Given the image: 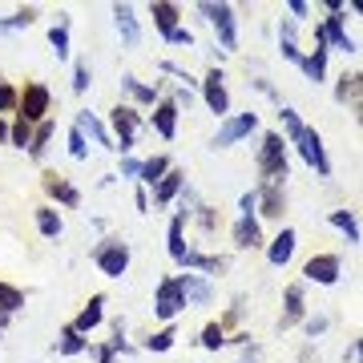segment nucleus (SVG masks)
Listing matches in <instances>:
<instances>
[{
	"instance_id": "f257e3e1",
	"label": "nucleus",
	"mask_w": 363,
	"mask_h": 363,
	"mask_svg": "<svg viewBox=\"0 0 363 363\" xmlns=\"http://www.w3.org/2000/svg\"><path fill=\"white\" fill-rule=\"evenodd\" d=\"M255 169H259V186H286V178H291V157H286V142L279 130H262Z\"/></svg>"
},
{
	"instance_id": "f03ea898",
	"label": "nucleus",
	"mask_w": 363,
	"mask_h": 363,
	"mask_svg": "<svg viewBox=\"0 0 363 363\" xmlns=\"http://www.w3.org/2000/svg\"><path fill=\"white\" fill-rule=\"evenodd\" d=\"M145 125V117L133 109V105L125 101H117L109 113H105V130H109V138H113V154L117 157H125L138 150V133H142Z\"/></svg>"
},
{
	"instance_id": "7ed1b4c3",
	"label": "nucleus",
	"mask_w": 363,
	"mask_h": 363,
	"mask_svg": "<svg viewBox=\"0 0 363 363\" xmlns=\"http://www.w3.org/2000/svg\"><path fill=\"white\" fill-rule=\"evenodd\" d=\"M198 13L214 28V40H218V52H238V9L226 4V0H202L198 4Z\"/></svg>"
},
{
	"instance_id": "20e7f679",
	"label": "nucleus",
	"mask_w": 363,
	"mask_h": 363,
	"mask_svg": "<svg viewBox=\"0 0 363 363\" xmlns=\"http://www.w3.org/2000/svg\"><path fill=\"white\" fill-rule=\"evenodd\" d=\"M323 13L327 16L319 21V28H323V37H327V49L343 52V57H359V40L347 33V4L343 0H327Z\"/></svg>"
},
{
	"instance_id": "39448f33",
	"label": "nucleus",
	"mask_w": 363,
	"mask_h": 363,
	"mask_svg": "<svg viewBox=\"0 0 363 363\" xmlns=\"http://www.w3.org/2000/svg\"><path fill=\"white\" fill-rule=\"evenodd\" d=\"M130 262H133V247L125 238H117V234H109V238H101V242L93 247V267H97L105 279H125V274H130Z\"/></svg>"
},
{
	"instance_id": "423d86ee",
	"label": "nucleus",
	"mask_w": 363,
	"mask_h": 363,
	"mask_svg": "<svg viewBox=\"0 0 363 363\" xmlns=\"http://www.w3.org/2000/svg\"><path fill=\"white\" fill-rule=\"evenodd\" d=\"M21 121H28V125H40L45 117H52V89L45 85V81H25L21 85V97H16V113Z\"/></svg>"
},
{
	"instance_id": "0eeeda50",
	"label": "nucleus",
	"mask_w": 363,
	"mask_h": 363,
	"mask_svg": "<svg viewBox=\"0 0 363 363\" xmlns=\"http://www.w3.org/2000/svg\"><path fill=\"white\" fill-rule=\"evenodd\" d=\"M40 190H45V202L57 206V210H77L81 198H85L77 182L65 178L61 169H45V174H40Z\"/></svg>"
},
{
	"instance_id": "6e6552de",
	"label": "nucleus",
	"mask_w": 363,
	"mask_h": 363,
	"mask_svg": "<svg viewBox=\"0 0 363 363\" xmlns=\"http://www.w3.org/2000/svg\"><path fill=\"white\" fill-rule=\"evenodd\" d=\"M259 130V113L255 109H247V113H230L218 121V130H214V138H210V150H230V145L247 142L250 133Z\"/></svg>"
},
{
	"instance_id": "1a4fd4ad",
	"label": "nucleus",
	"mask_w": 363,
	"mask_h": 363,
	"mask_svg": "<svg viewBox=\"0 0 363 363\" xmlns=\"http://www.w3.org/2000/svg\"><path fill=\"white\" fill-rule=\"evenodd\" d=\"M182 311H190V307H186V295L178 286V274H162L154 286V319L157 323H174Z\"/></svg>"
},
{
	"instance_id": "9d476101",
	"label": "nucleus",
	"mask_w": 363,
	"mask_h": 363,
	"mask_svg": "<svg viewBox=\"0 0 363 363\" xmlns=\"http://www.w3.org/2000/svg\"><path fill=\"white\" fill-rule=\"evenodd\" d=\"M198 97H202V105H206L218 121L222 117H230V89H226V73H222L218 65H210L206 73H202V81H198Z\"/></svg>"
},
{
	"instance_id": "9b49d317",
	"label": "nucleus",
	"mask_w": 363,
	"mask_h": 363,
	"mask_svg": "<svg viewBox=\"0 0 363 363\" xmlns=\"http://www.w3.org/2000/svg\"><path fill=\"white\" fill-rule=\"evenodd\" d=\"M343 279V259L331 250H315L311 259L303 262V279L298 283H315V286H335Z\"/></svg>"
},
{
	"instance_id": "f8f14e48",
	"label": "nucleus",
	"mask_w": 363,
	"mask_h": 363,
	"mask_svg": "<svg viewBox=\"0 0 363 363\" xmlns=\"http://www.w3.org/2000/svg\"><path fill=\"white\" fill-rule=\"evenodd\" d=\"M291 145H295V154L303 157V162H307L319 178H331V157H327V145H323V133H319V130H311V125H307V130L298 133Z\"/></svg>"
},
{
	"instance_id": "ddd939ff",
	"label": "nucleus",
	"mask_w": 363,
	"mask_h": 363,
	"mask_svg": "<svg viewBox=\"0 0 363 363\" xmlns=\"http://www.w3.org/2000/svg\"><path fill=\"white\" fill-rule=\"evenodd\" d=\"M162 93H166V81H154V85H150V81H142L138 73H121V97H125V105H133L138 113H142V109H154Z\"/></svg>"
},
{
	"instance_id": "4468645a",
	"label": "nucleus",
	"mask_w": 363,
	"mask_h": 363,
	"mask_svg": "<svg viewBox=\"0 0 363 363\" xmlns=\"http://www.w3.org/2000/svg\"><path fill=\"white\" fill-rule=\"evenodd\" d=\"M307 283H286L283 286V315H279V331H291V327H298L303 319H307Z\"/></svg>"
},
{
	"instance_id": "2eb2a0df",
	"label": "nucleus",
	"mask_w": 363,
	"mask_h": 363,
	"mask_svg": "<svg viewBox=\"0 0 363 363\" xmlns=\"http://www.w3.org/2000/svg\"><path fill=\"white\" fill-rule=\"evenodd\" d=\"M255 194H259V206H255V218L259 222H279L286 218V186H259L255 182Z\"/></svg>"
},
{
	"instance_id": "dca6fc26",
	"label": "nucleus",
	"mask_w": 363,
	"mask_h": 363,
	"mask_svg": "<svg viewBox=\"0 0 363 363\" xmlns=\"http://www.w3.org/2000/svg\"><path fill=\"white\" fill-rule=\"evenodd\" d=\"M145 121H150V130H154L157 138H162V142H174V138H178L182 109H178L174 101H169L166 93H162V97H157V105L150 109V117H145Z\"/></svg>"
},
{
	"instance_id": "f3484780",
	"label": "nucleus",
	"mask_w": 363,
	"mask_h": 363,
	"mask_svg": "<svg viewBox=\"0 0 363 363\" xmlns=\"http://www.w3.org/2000/svg\"><path fill=\"white\" fill-rule=\"evenodd\" d=\"M295 247H298V230L283 222V226H279V234H274V238H267L262 255H267V262H271L274 271H283L286 262L295 259Z\"/></svg>"
},
{
	"instance_id": "a211bd4d",
	"label": "nucleus",
	"mask_w": 363,
	"mask_h": 363,
	"mask_svg": "<svg viewBox=\"0 0 363 363\" xmlns=\"http://www.w3.org/2000/svg\"><path fill=\"white\" fill-rule=\"evenodd\" d=\"M186 182H190V174H186V169L169 166V174L157 182L154 190H150V210H169V206H174V198L186 190Z\"/></svg>"
},
{
	"instance_id": "6ab92c4d",
	"label": "nucleus",
	"mask_w": 363,
	"mask_h": 363,
	"mask_svg": "<svg viewBox=\"0 0 363 363\" xmlns=\"http://www.w3.org/2000/svg\"><path fill=\"white\" fill-rule=\"evenodd\" d=\"M109 16H113V28H117V37H121V45L138 49L142 45V16H138V9L133 4H113Z\"/></svg>"
},
{
	"instance_id": "aec40b11",
	"label": "nucleus",
	"mask_w": 363,
	"mask_h": 363,
	"mask_svg": "<svg viewBox=\"0 0 363 363\" xmlns=\"http://www.w3.org/2000/svg\"><path fill=\"white\" fill-rule=\"evenodd\" d=\"M105 307H109V298H105L101 291H97V295H89V298H85V307H81V311L73 315V319H69V327H73L77 335H85V339H89L93 331H97V327L105 323Z\"/></svg>"
},
{
	"instance_id": "412c9836",
	"label": "nucleus",
	"mask_w": 363,
	"mask_h": 363,
	"mask_svg": "<svg viewBox=\"0 0 363 363\" xmlns=\"http://www.w3.org/2000/svg\"><path fill=\"white\" fill-rule=\"evenodd\" d=\"M335 105H347L351 113L363 109V73L359 69H343L335 77Z\"/></svg>"
},
{
	"instance_id": "4be33fe9",
	"label": "nucleus",
	"mask_w": 363,
	"mask_h": 363,
	"mask_svg": "<svg viewBox=\"0 0 363 363\" xmlns=\"http://www.w3.org/2000/svg\"><path fill=\"white\" fill-rule=\"evenodd\" d=\"M230 242H234V250H262L267 247L262 222L259 218H234L230 222Z\"/></svg>"
},
{
	"instance_id": "5701e85b",
	"label": "nucleus",
	"mask_w": 363,
	"mask_h": 363,
	"mask_svg": "<svg viewBox=\"0 0 363 363\" xmlns=\"http://www.w3.org/2000/svg\"><path fill=\"white\" fill-rule=\"evenodd\" d=\"M178 286L186 295V307H210V298H214V283L194 271H178Z\"/></svg>"
},
{
	"instance_id": "b1692460",
	"label": "nucleus",
	"mask_w": 363,
	"mask_h": 363,
	"mask_svg": "<svg viewBox=\"0 0 363 363\" xmlns=\"http://www.w3.org/2000/svg\"><path fill=\"white\" fill-rule=\"evenodd\" d=\"M73 125L85 133V142L101 145V150L113 154V138H109V130H105V117H97L93 109H77V113H73Z\"/></svg>"
},
{
	"instance_id": "393cba45",
	"label": "nucleus",
	"mask_w": 363,
	"mask_h": 363,
	"mask_svg": "<svg viewBox=\"0 0 363 363\" xmlns=\"http://www.w3.org/2000/svg\"><path fill=\"white\" fill-rule=\"evenodd\" d=\"M33 222H37V234H40V238H49V242H57V238L65 234V218H61V210L49 206V202H37V206H33Z\"/></svg>"
},
{
	"instance_id": "a878e982",
	"label": "nucleus",
	"mask_w": 363,
	"mask_h": 363,
	"mask_svg": "<svg viewBox=\"0 0 363 363\" xmlns=\"http://www.w3.org/2000/svg\"><path fill=\"white\" fill-rule=\"evenodd\" d=\"M327 226H335L339 234H343V242L347 247H359L363 242V230H359V214L347 206H339V210H327Z\"/></svg>"
},
{
	"instance_id": "bb28decb",
	"label": "nucleus",
	"mask_w": 363,
	"mask_h": 363,
	"mask_svg": "<svg viewBox=\"0 0 363 363\" xmlns=\"http://www.w3.org/2000/svg\"><path fill=\"white\" fill-rule=\"evenodd\" d=\"M145 13L154 16L157 37H166V33H174V28L182 25V4H174V0H150Z\"/></svg>"
},
{
	"instance_id": "cd10ccee",
	"label": "nucleus",
	"mask_w": 363,
	"mask_h": 363,
	"mask_svg": "<svg viewBox=\"0 0 363 363\" xmlns=\"http://www.w3.org/2000/svg\"><path fill=\"white\" fill-rule=\"evenodd\" d=\"M327 57H331L327 49H303L298 73H303V77L311 81V85H327V77H331V73H327Z\"/></svg>"
},
{
	"instance_id": "c85d7f7f",
	"label": "nucleus",
	"mask_w": 363,
	"mask_h": 363,
	"mask_svg": "<svg viewBox=\"0 0 363 363\" xmlns=\"http://www.w3.org/2000/svg\"><path fill=\"white\" fill-rule=\"evenodd\" d=\"M279 57H283V61H291V65H298V61H303L298 25H295V21H286V16H279Z\"/></svg>"
},
{
	"instance_id": "c756f323",
	"label": "nucleus",
	"mask_w": 363,
	"mask_h": 363,
	"mask_svg": "<svg viewBox=\"0 0 363 363\" xmlns=\"http://www.w3.org/2000/svg\"><path fill=\"white\" fill-rule=\"evenodd\" d=\"M40 21V9L37 4H21L16 13L0 16V37H16V33H25V28H33Z\"/></svg>"
},
{
	"instance_id": "7c9ffc66",
	"label": "nucleus",
	"mask_w": 363,
	"mask_h": 363,
	"mask_svg": "<svg viewBox=\"0 0 363 363\" xmlns=\"http://www.w3.org/2000/svg\"><path fill=\"white\" fill-rule=\"evenodd\" d=\"M169 166H174V162H169V154L142 157V174H138V182H133V186H142V190H154L157 182L169 174Z\"/></svg>"
},
{
	"instance_id": "2f4dec72",
	"label": "nucleus",
	"mask_w": 363,
	"mask_h": 363,
	"mask_svg": "<svg viewBox=\"0 0 363 363\" xmlns=\"http://www.w3.org/2000/svg\"><path fill=\"white\" fill-rule=\"evenodd\" d=\"M52 138H57V117H45L40 125H33V142H28L25 154L33 157V162H45V154H49Z\"/></svg>"
},
{
	"instance_id": "473e14b6",
	"label": "nucleus",
	"mask_w": 363,
	"mask_h": 363,
	"mask_svg": "<svg viewBox=\"0 0 363 363\" xmlns=\"http://www.w3.org/2000/svg\"><path fill=\"white\" fill-rule=\"evenodd\" d=\"M186 230H190V218H182V214H174L166 226V250H169V259H174V267L182 262V255H186Z\"/></svg>"
},
{
	"instance_id": "72a5a7b5",
	"label": "nucleus",
	"mask_w": 363,
	"mask_h": 363,
	"mask_svg": "<svg viewBox=\"0 0 363 363\" xmlns=\"http://www.w3.org/2000/svg\"><path fill=\"white\" fill-rule=\"evenodd\" d=\"M52 351H57V355H65V359H77V355H89V339L77 335V331L65 323L61 331H57V343H52Z\"/></svg>"
},
{
	"instance_id": "f704fd0d",
	"label": "nucleus",
	"mask_w": 363,
	"mask_h": 363,
	"mask_svg": "<svg viewBox=\"0 0 363 363\" xmlns=\"http://www.w3.org/2000/svg\"><path fill=\"white\" fill-rule=\"evenodd\" d=\"M178 347V327L174 323H162L157 331H150V335L142 339V351H150V355H166V351Z\"/></svg>"
},
{
	"instance_id": "c9c22d12",
	"label": "nucleus",
	"mask_w": 363,
	"mask_h": 363,
	"mask_svg": "<svg viewBox=\"0 0 363 363\" xmlns=\"http://www.w3.org/2000/svg\"><path fill=\"white\" fill-rule=\"evenodd\" d=\"M25 303H28V291L25 286H16V283H9V279H0V315H21L25 311Z\"/></svg>"
},
{
	"instance_id": "e433bc0d",
	"label": "nucleus",
	"mask_w": 363,
	"mask_h": 363,
	"mask_svg": "<svg viewBox=\"0 0 363 363\" xmlns=\"http://www.w3.org/2000/svg\"><path fill=\"white\" fill-rule=\"evenodd\" d=\"M190 226H198V234H202V238H214V234L222 230L218 206H210V202H198V210L190 214Z\"/></svg>"
},
{
	"instance_id": "4c0bfd02",
	"label": "nucleus",
	"mask_w": 363,
	"mask_h": 363,
	"mask_svg": "<svg viewBox=\"0 0 363 363\" xmlns=\"http://www.w3.org/2000/svg\"><path fill=\"white\" fill-rule=\"evenodd\" d=\"M303 130H307V121H303V113L295 105H279V133H283V142L291 145Z\"/></svg>"
},
{
	"instance_id": "58836bf2",
	"label": "nucleus",
	"mask_w": 363,
	"mask_h": 363,
	"mask_svg": "<svg viewBox=\"0 0 363 363\" xmlns=\"http://www.w3.org/2000/svg\"><path fill=\"white\" fill-rule=\"evenodd\" d=\"M242 315H247V295H234L230 307H226V311H222L214 323H218L226 335H234V331H242V327H238V323H242Z\"/></svg>"
},
{
	"instance_id": "ea45409f",
	"label": "nucleus",
	"mask_w": 363,
	"mask_h": 363,
	"mask_svg": "<svg viewBox=\"0 0 363 363\" xmlns=\"http://www.w3.org/2000/svg\"><path fill=\"white\" fill-rule=\"evenodd\" d=\"M49 49L57 61H69V52H73V25H52L49 28Z\"/></svg>"
},
{
	"instance_id": "a19ab883",
	"label": "nucleus",
	"mask_w": 363,
	"mask_h": 363,
	"mask_svg": "<svg viewBox=\"0 0 363 363\" xmlns=\"http://www.w3.org/2000/svg\"><path fill=\"white\" fill-rule=\"evenodd\" d=\"M198 347L202 351H210V355H214V351H222L226 347V331H222L218 323H214V319H210V323H202V331H198V339H194Z\"/></svg>"
},
{
	"instance_id": "79ce46f5",
	"label": "nucleus",
	"mask_w": 363,
	"mask_h": 363,
	"mask_svg": "<svg viewBox=\"0 0 363 363\" xmlns=\"http://www.w3.org/2000/svg\"><path fill=\"white\" fill-rule=\"evenodd\" d=\"M157 73H162V77H174L178 85H186V89L198 93V77L186 65H178V61H166V57H162V61H157Z\"/></svg>"
},
{
	"instance_id": "37998d69",
	"label": "nucleus",
	"mask_w": 363,
	"mask_h": 363,
	"mask_svg": "<svg viewBox=\"0 0 363 363\" xmlns=\"http://www.w3.org/2000/svg\"><path fill=\"white\" fill-rule=\"evenodd\" d=\"M298 327H303V335H307V343H315V339H323L327 331H331V315H327V311H315V315L307 311V319H303Z\"/></svg>"
},
{
	"instance_id": "c03bdc74",
	"label": "nucleus",
	"mask_w": 363,
	"mask_h": 363,
	"mask_svg": "<svg viewBox=\"0 0 363 363\" xmlns=\"http://www.w3.org/2000/svg\"><path fill=\"white\" fill-rule=\"evenodd\" d=\"M89 85H93V69H89L85 57H77V61H73V81H69V89H73V97H85Z\"/></svg>"
},
{
	"instance_id": "a18cd8bd",
	"label": "nucleus",
	"mask_w": 363,
	"mask_h": 363,
	"mask_svg": "<svg viewBox=\"0 0 363 363\" xmlns=\"http://www.w3.org/2000/svg\"><path fill=\"white\" fill-rule=\"evenodd\" d=\"M28 142H33V125L21 121V117H13V121H9V145H13V150H28Z\"/></svg>"
},
{
	"instance_id": "49530a36",
	"label": "nucleus",
	"mask_w": 363,
	"mask_h": 363,
	"mask_svg": "<svg viewBox=\"0 0 363 363\" xmlns=\"http://www.w3.org/2000/svg\"><path fill=\"white\" fill-rule=\"evenodd\" d=\"M65 150H69V157H73V162H85V157H89V142H85V133H81L77 125H69Z\"/></svg>"
},
{
	"instance_id": "de8ad7c7",
	"label": "nucleus",
	"mask_w": 363,
	"mask_h": 363,
	"mask_svg": "<svg viewBox=\"0 0 363 363\" xmlns=\"http://www.w3.org/2000/svg\"><path fill=\"white\" fill-rule=\"evenodd\" d=\"M16 97H21V85H13L9 77H0V117L16 113Z\"/></svg>"
},
{
	"instance_id": "09e8293b",
	"label": "nucleus",
	"mask_w": 363,
	"mask_h": 363,
	"mask_svg": "<svg viewBox=\"0 0 363 363\" xmlns=\"http://www.w3.org/2000/svg\"><path fill=\"white\" fill-rule=\"evenodd\" d=\"M162 45H166V49H194V45H198V40H194V28L178 25L174 33H166V37H162Z\"/></svg>"
},
{
	"instance_id": "8fccbe9b",
	"label": "nucleus",
	"mask_w": 363,
	"mask_h": 363,
	"mask_svg": "<svg viewBox=\"0 0 363 363\" xmlns=\"http://www.w3.org/2000/svg\"><path fill=\"white\" fill-rule=\"evenodd\" d=\"M138 174H142V157L125 154L121 162H117V178H121V182H138Z\"/></svg>"
},
{
	"instance_id": "3c124183",
	"label": "nucleus",
	"mask_w": 363,
	"mask_h": 363,
	"mask_svg": "<svg viewBox=\"0 0 363 363\" xmlns=\"http://www.w3.org/2000/svg\"><path fill=\"white\" fill-rule=\"evenodd\" d=\"M166 89H169V85H166ZM166 97H169L174 105H178V109H186V113H190V109H194V101H198L194 89H186V85H174V89L166 93Z\"/></svg>"
},
{
	"instance_id": "603ef678",
	"label": "nucleus",
	"mask_w": 363,
	"mask_h": 363,
	"mask_svg": "<svg viewBox=\"0 0 363 363\" xmlns=\"http://www.w3.org/2000/svg\"><path fill=\"white\" fill-rule=\"evenodd\" d=\"M311 13H315V4H307V0H286V21H311Z\"/></svg>"
},
{
	"instance_id": "864d4df0",
	"label": "nucleus",
	"mask_w": 363,
	"mask_h": 363,
	"mask_svg": "<svg viewBox=\"0 0 363 363\" xmlns=\"http://www.w3.org/2000/svg\"><path fill=\"white\" fill-rule=\"evenodd\" d=\"M255 206H259V194H255V186L238 194V218H255Z\"/></svg>"
},
{
	"instance_id": "5fc2aeb1",
	"label": "nucleus",
	"mask_w": 363,
	"mask_h": 363,
	"mask_svg": "<svg viewBox=\"0 0 363 363\" xmlns=\"http://www.w3.org/2000/svg\"><path fill=\"white\" fill-rule=\"evenodd\" d=\"M89 355L97 363H117V355H113V347H109V343H89Z\"/></svg>"
},
{
	"instance_id": "6e6d98bb",
	"label": "nucleus",
	"mask_w": 363,
	"mask_h": 363,
	"mask_svg": "<svg viewBox=\"0 0 363 363\" xmlns=\"http://www.w3.org/2000/svg\"><path fill=\"white\" fill-rule=\"evenodd\" d=\"M259 355H262V347H259V339H255V343H247V347H238V359L234 363H259Z\"/></svg>"
},
{
	"instance_id": "4d7b16f0",
	"label": "nucleus",
	"mask_w": 363,
	"mask_h": 363,
	"mask_svg": "<svg viewBox=\"0 0 363 363\" xmlns=\"http://www.w3.org/2000/svg\"><path fill=\"white\" fill-rule=\"evenodd\" d=\"M133 210H138V214H150V190L133 186Z\"/></svg>"
},
{
	"instance_id": "13d9d810",
	"label": "nucleus",
	"mask_w": 363,
	"mask_h": 363,
	"mask_svg": "<svg viewBox=\"0 0 363 363\" xmlns=\"http://www.w3.org/2000/svg\"><path fill=\"white\" fill-rule=\"evenodd\" d=\"M298 363H319V351H315V343H303V351H298Z\"/></svg>"
},
{
	"instance_id": "bf43d9fd",
	"label": "nucleus",
	"mask_w": 363,
	"mask_h": 363,
	"mask_svg": "<svg viewBox=\"0 0 363 363\" xmlns=\"http://www.w3.org/2000/svg\"><path fill=\"white\" fill-rule=\"evenodd\" d=\"M359 339H351V343H347V351H343V363H359Z\"/></svg>"
},
{
	"instance_id": "052dcab7",
	"label": "nucleus",
	"mask_w": 363,
	"mask_h": 363,
	"mask_svg": "<svg viewBox=\"0 0 363 363\" xmlns=\"http://www.w3.org/2000/svg\"><path fill=\"white\" fill-rule=\"evenodd\" d=\"M9 121L13 117H0V145H9Z\"/></svg>"
},
{
	"instance_id": "680f3d73",
	"label": "nucleus",
	"mask_w": 363,
	"mask_h": 363,
	"mask_svg": "<svg viewBox=\"0 0 363 363\" xmlns=\"http://www.w3.org/2000/svg\"><path fill=\"white\" fill-rule=\"evenodd\" d=\"M13 327V315H0V331H9Z\"/></svg>"
},
{
	"instance_id": "e2e57ef3",
	"label": "nucleus",
	"mask_w": 363,
	"mask_h": 363,
	"mask_svg": "<svg viewBox=\"0 0 363 363\" xmlns=\"http://www.w3.org/2000/svg\"><path fill=\"white\" fill-rule=\"evenodd\" d=\"M0 343H4V331H0Z\"/></svg>"
}]
</instances>
